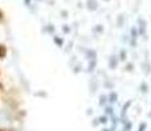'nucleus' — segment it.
I'll return each mask as SVG.
<instances>
[{"label": "nucleus", "mask_w": 151, "mask_h": 131, "mask_svg": "<svg viewBox=\"0 0 151 131\" xmlns=\"http://www.w3.org/2000/svg\"><path fill=\"white\" fill-rule=\"evenodd\" d=\"M0 131H4V130H3V129H0Z\"/></svg>", "instance_id": "2"}, {"label": "nucleus", "mask_w": 151, "mask_h": 131, "mask_svg": "<svg viewBox=\"0 0 151 131\" xmlns=\"http://www.w3.org/2000/svg\"><path fill=\"white\" fill-rule=\"evenodd\" d=\"M7 57V47L4 45H0V59H4Z\"/></svg>", "instance_id": "1"}]
</instances>
